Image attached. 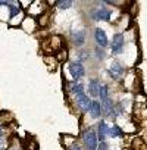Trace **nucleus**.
I'll return each instance as SVG.
<instances>
[{
    "label": "nucleus",
    "instance_id": "f257e3e1",
    "mask_svg": "<svg viewBox=\"0 0 147 150\" xmlns=\"http://www.w3.org/2000/svg\"><path fill=\"white\" fill-rule=\"evenodd\" d=\"M71 93H74V96H75L77 105L80 106V109L88 112L90 105H91V100H90V97L86 94L84 86H83L81 83H75V81H74V86L71 87Z\"/></svg>",
    "mask_w": 147,
    "mask_h": 150
},
{
    "label": "nucleus",
    "instance_id": "f03ea898",
    "mask_svg": "<svg viewBox=\"0 0 147 150\" xmlns=\"http://www.w3.org/2000/svg\"><path fill=\"white\" fill-rule=\"evenodd\" d=\"M83 141H84L87 150H97V147H99V138H97V134L93 128H88L84 131Z\"/></svg>",
    "mask_w": 147,
    "mask_h": 150
},
{
    "label": "nucleus",
    "instance_id": "7ed1b4c3",
    "mask_svg": "<svg viewBox=\"0 0 147 150\" xmlns=\"http://www.w3.org/2000/svg\"><path fill=\"white\" fill-rule=\"evenodd\" d=\"M69 74H71V77L74 81H80L83 77H84V74H86V69H84V65L80 63V62H72L69 65Z\"/></svg>",
    "mask_w": 147,
    "mask_h": 150
},
{
    "label": "nucleus",
    "instance_id": "20e7f679",
    "mask_svg": "<svg viewBox=\"0 0 147 150\" xmlns=\"http://www.w3.org/2000/svg\"><path fill=\"white\" fill-rule=\"evenodd\" d=\"M124 43H125L124 35H122V34H115L113 38H112V46H110L112 53H116V54L121 53V52L124 50Z\"/></svg>",
    "mask_w": 147,
    "mask_h": 150
},
{
    "label": "nucleus",
    "instance_id": "39448f33",
    "mask_svg": "<svg viewBox=\"0 0 147 150\" xmlns=\"http://www.w3.org/2000/svg\"><path fill=\"white\" fill-rule=\"evenodd\" d=\"M94 40H96L97 46L102 47V49H105V47L109 44L107 35H106V33H105L102 28H96V31H94Z\"/></svg>",
    "mask_w": 147,
    "mask_h": 150
},
{
    "label": "nucleus",
    "instance_id": "423d86ee",
    "mask_svg": "<svg viewBox=\"0 0 147 150\" xmlns=\"http://www.w3.org/2000/svg\"><path fill=\"white\" fill-rule=\"evenodd\" d=\"M102 109H103V112L106 113V116H107V118L115 119V118L118 116L116 109H115V105L112 103V100H110V99H107V100L102 102Z\"/></svg>",
    "mask_w": 147,
    "mask_h": 150
},
{
    "label": "nucleus",
    "instance_id": "0eeeda50",
    "mask_svg": "<svg viewBox=\"0 0 147 150\" xmlns=\"http://www.w3.org/2000/svg\"><path fill=\"white\" fill-rule=\"evenodd\" d=\"M91 16L96 19V21H110V11L109 9H105V8H100V9H94Z\"/></svg>",
    "mask_w": 147,
    "mask_h": 150
},
{
    "label": "nucleus",
    "instance_id": "6e6552de",
    "mask_svg": "<svg viewBox=\"0 0 147 150\" xmlns=\"http://www.w3.org/2000/svg\"><path fill=\"white\" fill-rule=\"evenodd\" d=\"M122 74H124V68H122L121 63L113 62V63L109 66V75L112 77V80H119Z\"/></svg>",
    "mask_w": 147,
    "mask_h": 150
},
{
    "label": "nucleus",
    "instance_id": "1a4fd4ad",
    "mask_svg": "<svg viewBox=\"0 0 147 150\" xmlns=\"http://www.w3.org/2000/svg\"><path fill=\"white\" fill-rule=\"evenodd\" d=\"M90 115L93 118H100L102 113H103V109H102V102L100 100H91V105H90V109H88Z\"/></svg>",
    "mask_w": 147,
    "mask_h": 150
},
{
    "label": "nucleus",
    "instance_id": "9d476101",
    "mask_svg": "<svg viewBox=\"0 0 147 150\" xmlns=\"http://www.w3.org/2000/svg\"><path fill=\"white\" fill-rule=\"evenodd\" d=\"M100 81H97V80H91L90 83H88V94L91 96V97H99V90H100Z\"/></svg>",
    "mask_w": 147,
    "mask_h": 150
},
{
    "label": "nucleus",
    "instance_id": "9b49d317",
    "mask_svg": "<svg viewBox=\"0 0 147 150\" xmlns=\"http://www.w3.org/2000/svg\"><path fill=\"white\" fill-rule=\"evenodd\" d=\"M106 135H109V127H107V124H106L105 121H100V124H99V134H97L99 141H100V143L105 141Z\"/></svg>",
    "mask_w": 147,
    "mask_h": 150
},
{
    "label": "nucleus",
    "instance_id": "f8f14e48",
    "mask_svg": "<svg viewBox=\"0 0 147 150\" xmlns=\"http://www.w3.org/2000/svg\"><path fill=\"white\" fill-rule=\"evenodd\" d=\"M122 135H124V131H122L121 127H118V125H112V127H109V137L116 138V137H122Z\"/></svg>",
    "mask_w": 147,
    "mask_h": 150
},
{
    "label": "nucleus",
    "instance_id": "ddd939ff",
    "mask_svg": "<svg viewBox=\"0 0 147 150\" xmlns=\"http://www.w3.org/2000/svg\"><path fill=\"white\" fill-rule=\"evenodd\" d=\"M99 97H100V102H105V100L109 99V87H107L106 84H102V86H100Z\"/></svg>",
    "mask_w": 147,
    "mask_h": 150
},
{
    "label": "nucleus",
    "instance_id": "4468645a",
    "mask_svg": "<svg viewBox=\"0 0 147 150\" xmlns=\"http://www.w3.org/2000/svg\"><path fill=\"white\" fill-rule=\"evenodd\" d=\"M72 37H74V41L77 43V46H81L84 43V38H86V35H84L83 31H74L72 33Z\"/></svg>",
    "mask_w": 147,
    "mask_h": 150
},
{
    "label": "nucleus",
    "instance_id": "2eb2a0df",
    "mask_svg": "<svg viewBox=\"0 0 147 150\" xmlns=\"http://www.w3.org/2000/svg\"><path fill=\"white\" fill-rule=\"evenodd\" d=\"M96 56H97L99 60H103V59L106 57V53H105V50H103L102 47L97 46V47H96Z\"/></svg>",
    "mask_w": 147,
    "mask_h": 150
},
{
    "label": "nucleus",
    "instance_id": "dca6fc26",
    "mask_svg": "<svg viewBox=\"0 0 147 150\" xmlns=\"http://www.w3.org/2000/svg\"><path fill=\"white\" fill-rule=\"evenodd\" d=\"M57 6H59V9L65 11V9H68V8L72 6V2H57Z\"/></svg>",
    "mask_w": 147,
    "mask_h": 150
},
{
    "label": "nucleus",
    "instance_id": "f3484780",
    "mask_svg": "<svg viewBox=\"0 0 147 150\" xmlns=\"http://www.w3.org/2000/svg\"><path fill=\"white\" fill-rule=\"evenodd\" d=\"M77 56H78V59H77L75 62H80V63H81V60H86V59L88 57V54H87L86 52H80V53H78Z\"/></svg>",
    "mask_w": 147,
    "mask_h": 150
},
{
    "label": "nucleus",
    "instance_id": "a211bd4d",
    "mask_svg": "<svg viewBox=\"0 0 147 150\" xmlns=\"http://www.w3.org/2000/svg\"><path fill=\"white\" fill-rule=\"evenodd\" d=\"M97 150H109V147H107V144H106L105 141H102V143H99Z\"/></svg>",
    "mask_w": 147,
    "mask_h": 150
},
{
    "label": "nucleus",
    "instance_id": "6ab92c4d",
    "mask_svg": "<svg viewBox=\"0 0 147 150\" xmlns=\"http://www.w3.org/2000/svg\"><path fill=\"white\" fill-rule=\"evenodd\" d=\"M69 150H81V147H80V146H74V147H71Z\"/></svg>",
    "mask_w": 147,
    "mask_h": 150
},
{
    "label": "nucleus",
    "instance_id": "aec40b11",
    "mask_svg": "<svg viewBox=\"0 0 147 150\" xmlns=\"http://www.w3.org/2000/svg\"><path fill=\"white\" fill-rule=\"evenodd\" d=\"M0 150H3V149H2V147H0Z\"/></svg>",
    "mask_w": 147,
    "mask_h": 150
}]
</instances>
